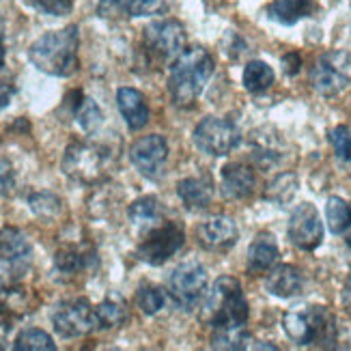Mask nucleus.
<instances>
[{
	"mask_svg": "<svg viewBox=\"0 0 351 351\" xmlns=\"http://www.w3.org/2000/svg\"><path fill=\"white\" fill-rule=\"evenodd\" d=\"M78 48H80V33L78 26L69 24L60 30H50L41 35L28 48V60L39 71L54 75V78H69L78 71Z\"/></svg>",
	"mask_w": 351,
	"mask_h": 351,
	"instance_id": "1",
	"label": "nucleus"
},
{
	"mask_svg": "<svg viewBox=\"0 0 351 351\" xmlns=\"http://www.w3.org/2000/svg\"><path fill=\"white\" fill-rule=\"evenodd\" d=\"M213 75V58L205 48L183 50L169 73V93L177 108H192Z\"/></svg>",
	"mask_w": 351,
	"mask_h": 351,
	"instance_id": "2",
	"label": "nucleus"
},
{
	"mask_svg": "<svg viewBox=\"0 0 351 351\" xmlns=\"http://www.w3.org/2000/svg\"><path fill=\"white\" fill-rule=\"evenodd\" d=\"M282 330L300 347L334 349L339 341V326L326 306H302L282 317Z\"/></svg>",
	"mask_w": 351,
	"mask_h": 351,
	"instance_id": "3",
	"label": "nucleus"
},
{
	"mask_svg": "<svg viewBox=\"0 0 351 351\" xmlns=\"http://www.w3.org/2000/svg\"><path fill=\"white\" fill-rule=\"evenodd\" d=\"M250 317L248 300L241 291L237 278L220 276L213 282L205 302V319L213 330H239L246 328Z\"/></svg>",
	"mask_w": 351,
	"mask_h": 351,
	"instance_id": "4",
	"label": "nucleus"
},
{
	"mask_svg": "<svg viewBox=\"0 0 351 351\" xmlns=\"http://www.w3.org/2000/svg\"><path fill=\"white\" fill-rule=\"evenodd\" d=\"M108 151L101 145L75 141L65 149L63 173L73 181L93 186V183L104 179L106 171H108Z\"/></svg>",
	"mask_w": 351,
	"mask_h": 351,
	"instance_id": "5",
	"label": "nucleus"
},
{
	"mask_svg": "<svg viewBox=\"0 0 351 351\" xmlns=\"http://www.w3.org/2000/svg\"><path fill=\"white\" fill-rule=\"evenodd\" d=\"M207 269L198 261H186L177 265L169 276V295L179 311L192 313L201 306L207 291Z\"/></svg>",
	"mask_w": 351,
	"mask_h": 351,
	"instance_id": "6",
	"label": "nucleus"
},
{
	"mask_svg": "<svg viewBox=\"0 0 351 351\" xmlns=\"http://www.w3.org/2000/svg\"><path fill=\"white\" fill-rule=\"evenodd\" d=\"M194 145L211 158H224L239 145L241 132L233 121L222 117H205L194 128Z\"/></svg>",
	"mask_w": 351,
	"mask_h": 351,
	"instance_id": "7",
	"label": "nucleus"
},
{
	"mask_svg": "<svg viewBox=\"0 0 351 351\" xmlns=\"http://www.w3.org/2000/svg\"><path fill=\"white\" fill-rule=\"evenodd\" d=\"M183 243H186L183 228L177 222H164L160 226H154L145 235V239L136 248V256L147 265L160 267L183 248Z\"/></svg>",
	"mask_w": 351,
	"mask_h": 351,
	"instance_id": "8",
	"label": "nucleus"
},
{
	"mask_svg": "<svg viewBox=\"0 0 351 351\" xmlns=\"http://www.w3.org/2000/svg\"><path fill=\"white\" fill-rule=\"evenodd\" d=\"M145 48L158 63H173L186 50V28L177 20H156L145 28Z\"/></svg>",
	"mask_w": 351,
	"mask_h": 351,
	"instance_id": "9",
	"label": "nucleus"
},
{
	"mask_svg": "<svg viewBox=\"0 0 351 351\" xmlns=\"http://www.w3.org/2000/svg\"><path fill=\"white\" fill-rule=\"evenodd\" d=\"M351 80V56L343 50H330L317 58L311 71V84L319 95L332 97Z\"/></svg>",
	"mask_w": 351,
	"mask_h": 351,
	"instance_id": "10",
	"label": "nucleus"
},
{
	"mask_svg": "<svg viewBox=\"0 0 351 351\" xmlns=\"http://www.w3.org/2000/svg\"><path fill=\"white\" fill-rule=\"evenodd\" d=\"M52 326L54 332L63 339H78L84 337L93 328H97L95 322V308L90 306L86 298H73L58 302L52 311Z\"/></svg>",
	"mask_w": 351,
	"mask_h": 351,
	"instance_id": "11",
	"label": "nucleus"
},
{
	"mask_svg": "<svg viewBox=\"0 0 351 351\" xmlns=\"http://www.w3.org/2000/svg\"><path fill=\"white\" fill-rule=\"evenodd\" d=\"M287 235L300 250H315L324 241V222L313 203H302L293 209L287 224Z\"/></svg>",
	"mask_w": 351,
	"mask_h": 351,
	"instance_id": "12",
	"label": "nucleus"
},
{
	"mask_svg": "<svg viewBox=\"0 0 351 351\" xmlns=\"http://www.w3.org/2000/svg\"><path fill=\"white\" fill-rule=\"evenodd\" d=\"M169 160V143L162 134H149L130 147V162L147 179H160Z\"/></svg>",
	"mask_w": 351,
	"mask_h": 351,
	"instance_id": "13",
	"label": "nucleus"
},
{
	"mask_svg": "<svg viewBox=\"0 0 351 351\" xmlns=\"http://www.w3.org/2000/svg\"><path fill=\"white\" fill-rule=\"evenodd\" d=\"M0 258L9 267L13 278H20L33 263V246L28 237L18 228L7 226L0 231Z\"/></svg>",
	"mask_w": 351,
	"mask_h": 351,
	"instance_id": "14",
	"label": "nucleus"
},
{
	"mask_svg": "<svg viewBox=\"0 0 351 351\" xmlns=\"http://www.w3.org/2000/svg\"><path fill=\"white\" fill-rule=\"evenodd\" d=\"M198 246L211 252H224L233 248L239 239V228L233 218L228 216H213L205 220L201 226L196 228Z\"/></svg>",
	"mask_w": 351,
	"mask_h": 351,
	"instance_id": "15",
	"label": "nucleus"
},
{
	"mask_svg": "<svg viewBox=\"0 0 351 351\" xmlns=\"http://www.w3.org/2000/svg\"><path fill=\"white\" fill-rule=\"evenodd\" d=\"M256 175L248 164H228L222 169L220 194L228 201H246L254 194Z\"/></svg>",
	"mask_w": 351,
	"mask_h": 351,
	"instance_id": "16",
	"label": "nucleus"
},
{
	"mask_svg": "<svg viewBox=\"0 0 351 351\" xmlns=\"http://www.w3.org/2000/svg\"><path fill=\"white\" fill-rule=\"evenodd\" d=\"M97 265V254L90 248L82 246H65L54 254V269L63 278H75L82 271H88Z\"/></svg>",
	"mask_w": 351,
	"mask_h": 351,
	"instance_id": "17",
	"label": "nucleus"
},
{
	"mask_svg": "<svg viewBox=\"0 0 351 351\" xmlns=\"http://www.w3.org/2000/svg\"><path fill=\"white\" fill-rule=\"evenodd\" d=\"M117 106H119V112L121 117L125 119V123L130 130H143L149 123V106L145 95L141 93L138 88H132V86H121L117 90Z\"/></svg>",
	"mask_w": 351,
	"mask_h": 351,
	"instance_id": "18",
	"label": "nucleus"
},
{
	"mask_svg": "<svg viewBox=\"0 0 351 351\" xmlns=\"http://www.w3.org/2000/svg\"><path fill=\"white\" fill-rule=\"evenodd\" d=\"M265 289L269 295H276L280 300H289L302 293L304 289V276L295 265H276L271 267L267 278H265Z\"/></svg>",
	"mask_w": 351,
	"mask_h": 351,
	"instance_id": "19",
	"label": "nucleus"
},
{
	"mask_svg": "<svg viewBox=\"0 0 351 351\" xmlns=\"http://www.w3.org/2000/svg\"><path fill=\"white\" fill-rule=\"evenodd\" d=\"M177 196L190 211H205L213 201V183L209 177H186L177 183Z\"/></svg>",
	"mask_w": 351,
	"mask_h": 351,
	"instance_id": "20",
	"label": "nucleus"
},
{
	"mask_svg": "<svg viewBox=\"0 0 351 351\" xmlns=\"http://www.w3.org/2000/svg\"><path fill=\"white\" fill-rule=\"evenodd\" d=\"M278 256H280V250H278L276 239L269 233H258L248 248V269L254 274L267 271L276 265Z\"/></svg>",
	"mask_w": 351,
	"mask_h": 351,
	"instance_id": "21",
	"label": "nucleus"
},
{
	"mask_svg": "<svg viewBox=\"0 0 351 351\" xmlns=\"http://www.w3.org/2000/svg\"><path fill=\"white\" fill-rule=\"evenodd\" d=\"M313 0H274L267 7V18L282 26H293L300 20L308 18L315 13Z\"/></svg>",
	"mask_w": 351,
	"mask_h": 351,
	"instance_id": "22",
	"label": "nucleus"
},
{
	"mask_svg": "<svg viewBox=\"0 0 351 351\" xmlns=\"http://www.w3.org/2000/svg\"><path fill=\"white\" fill-rule=\"evenodd\" d=\"M95 322L101 330H114L128 322V306L119 295H110L95 306Z\"/></svg>",
	"mask_w": 351,
	"mask_h": 351,
	"instance_id": "23",
	"label": "nucleus"
},
{
	"mask_svg": "<svg viewBox=\"0 0 351 351\" xmlns=\"http://www.w3.org/2000/svg\"><path fill=\"white\" fill-rule=\"evenodd\" d=\"M274 78H276V75H274V69L265 63V60H250V63L243 67L241 82L248 93L258 95V93H265V90L274 84Z\"/></svg>",
	"mask_w": 351,
	"mask_h": 351,
	"instance_id": "24",
	"label": "nucleus"
},
{
	"mask_svg": "<svg viewBox=\"0 0 351 351\" xmlns=\"http://www.w3.org/2000/svg\"><path fill=\"white\" fill-rule=\"evenodd\" d=\"M298 177L293 173H280L278 177H274L269 183H267V188H265V201L269 203H276V205H287V203H291V198L295 196L298 192Z\"/></svg>",
	"mask_w": 351,
	"mask_h": 351,
	"instance_id": "25",
	"label": "nucleus"
},
{
	"mask_svg": "<svg viewBox=\"0 0 351 351\" xmlns=\"http://www.w3.org/2000/svg\"><path fill=\"white\" fill-rule=\"evenodd\" d=\"M28 207L37 218L54 222L63 216V201L52 192H33L28 196Z\"/></svg>",
	"mask_w": 351,
	"mask_h": 351,
	"instance_id": "26",
	"label": "nucleus"
},
{
	"mask_svg": "<svg viewBox=\"0 0 351 351\" xmlns=\"http://www.w3.org/2000/svg\"><path fill=\"white\" fill-rule=\"evenodd\" d=\"M326 220L328 228L334 235H345L351 224V205L341 196H330L326 203Z\"/></svg>",
	"mask_w": 351,
	"mask_h": 351,
	"instance_id": "27",
	"label": "nucleus"
},
{
	"mask_svg": "<svg viewBox=\"0 0 351 351\" xmlns=\"http://www.w3.org/2000/svg\"><path fill=\"white\" fill-rule=\"evenodd\" d=\"M73 117L86 134L97 132L104 123V112L97 106V101L90 99V97H84V95L78 99V104L73 106Z\"/></svg>",
	"mask_w": 351,
	"mask_h": 351,
	"instance_id": "28",
	"label": "nucleus"
},
{
	"mask_svg": "<svg viewBox=\"0 0 351 351\" xmlns=\"http://www.w3.org/2000/svg\"><path fill=\"white\" fill-rule=\"evenodd\" d=\"M128 218L134 224H154L162 218V207L156 196H141L128 207Z\"/></svg>",
	"mask_w": 351,
	"mask_h": 351,
	"instance_id": "29",
	"label": "nucleus"
},
{
	"mask_svg": "<svg viewBox=\"0 0 351 351\" xmlns=\"http://www.w3.org/2000/svg\"><path fill=\"white\" fill-rule=\"evenodd\" d=\"M15 351H54L56 343L48 332H43L39 328H28L18 334V339L13 343Z\"/></svg>",
	"mask_w": 351,
	"mask_h": 351,
	"instance_id": "30",
	"label": "nucleus"
},
{
	"mask_svg": "<svg viewBox=\"0 0 351 351\" xmlns=\"http://www.w3.org/2000/svg\"><path fill=\"white\" fill-rule=\"evenodd\" d=\"M166 300H169V295H166L164 289L154 285H141L138 291H136V304L149 317L158 315L166 306Z\"/></svg>",
	"mask_w": 351,
	"mask_h": 351,
	"instance_id": "31",
	"label": "nucleus"
},
{
	"mask_svg": "<svg viewBox=\"0 0 351 351\" xmlns=\"http://www.w3.org/2000/svg\"><path fill=\"white\" fill-rule=\"evenodd\" d=\"M97 15L104 20L136 18V0H99Z\"/></svg>",
	"mask_w": 351,
	"mask_h": 351,
	"instance_id": "32",
	"label": "nucleus"
},
{
	"mask_svg": "<svg viewBox=\"0 0 351 351\" xmlns=\"http://www.w3.org/2000/svg\"><path fill=\"white\" fill-rule=\"evenodd\" d=\"M328 138H330V143L334 147V154H337V158L341 162H351V132H349V128H345V125L334 128L328 134Z\"/></svg>",
	"mask_w": 351,
	"mask_h": 351,
	"instance_id": "33",
	"label": "nucleus"
},
{
	"mask_svg": "<svg viewBox=\"0 0 351 351\" xmlns=\"http://www.w3.org/2000/svg\"><path fill=\"white\" fill-rule=\"evenodd\" d=\"M26 3L37 9L43 15H52V18H60V15H69L73 9V0H26Z\"/></svg>",
	"mask_w": 351,
	"mask_h": 351,
	"instance_id": "34",
	"label": "nucleus"
},
{
	"mask_svg": "<svg viewBox=\"0 0 351 351\" xmlns=\"http://www.w3.org/2000/svg\"><path fill=\"white\" fill-rule=\"evenodd\" d=\"M13 95H15V86H13L11 78H7V69H0V110L7 108Z\"/></svg>",
	"mask_w": 351,
	"mask_h": 351,
	"instance_id": "35",
	"label": "nucleus"
},
{
	"mask_svg": "<svg viewBox=\"0 0 351 351\" xmlns=\"http://www.w3.org/2000/svg\"><path fill=\"white\" fill-rule=\"evenodd\" d=\"M15 183V175H13V166L7 160H0V196H5L11 192Z\"/></svg>",
	"mask_w": 351,
	"mask_h": 351,
	"instance_id": "36",
	"label": "nucleus"
},
{
	"mask_svg": "<svg viewBox=\"0 0 351 351\" xmlns=\"http://www.w3.org/2000/svg\"><path fill=\"white\" fill-rule=\"evenodd\" d=\"M300 67H302V58H300V54H287L285 58H282V69H285V73H289V75H295L298 71H300Z\"/></svg>",
	"mask_w": 351,
	"mask_h": 351,
	"instance_id": "37",
	"label": "nucleus"
},
{
	"mask_svg": "<svg viewBox=\"0 0 351 351\" xmlns=\"http://www.w3.org/2000/svg\"><path fill=\"white\" fill-rule=\"evenodd\" d=\"M11 317L7 315V311L0 308V347H3L9 339V332H11Z\"/></svg>",
	"mask_w": 351,
	"mask_h": 351,
	"instance_id": "38",
	"label": "nucleus"
},
{
	"mask_svg": "<svg viewBox=\"0 0 351 351\" xmlns=\"http://www.w3.org/2000/svg\"><path fill=\"white\" fill-rule=\"evenodd\" d=\"M5 56H7V48H5V20L0 15V69H5Z\"/></svg>",
	"mask_w": 351,
	"mask_h": 351,
	"instance_id": "39",
	"label": "nucleus"
},
{
	"mask_svg": "<svg viewBox=\"0 0 351 351\" xmlns=\"http://www.w3.org/2000/svg\"><path fill=\"white\" fill-rule=\"evenodd\" d=\"M343 306L351 315V271H349V276L345 280V287H343Z\"/></svg>",
	"mask_w": 351,
	"mask_h": 351,
	"instance_id": "40",
	"label": "nucleus"
},
{
	"mask_svg": "<svg viewBox=\"0 0 351 351\" xmlns=\"http://www.w3.org/2000/svg\"><path fill=\"white\" fill-rule=\"evenodd\" d=\"M345 241H347V246L351 248V224H349V228L345 231Z\"/></svg>",
	"mask_w": 351,
	"mask_h": 351,
	"instance_id": "41",
	"label": "nucleus"
},
{
	"mask_svg": "<svg viewBox=\"0 0 351 351\" xmlns=\"http://www.w3.org/2000/svg\"><path fill=\"white\" fill-rule=\"evenodd\" d=\"M0 263H3V258H0Z\"/></svg>",
	"mask_w": 351,
	"mask_h": 351,
	"instance_id": "42",
	"label": "nucleus"
}]
</instances>
